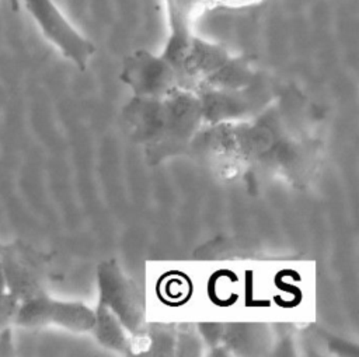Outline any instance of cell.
<instances>
[{
	"label": "cell",
	"instance_id": "6da1fadb",
	"mask_svg": "<svg viewBox=\"0 0 359 357\" xmlns=\"http://www.w3.org/2000/svg\"><path fill=\"white\" fill-rule=\"evenodd\" d=\"M122 116L130 137L151 162L180 154L205 123L201 98L188 88L158 97L133 95Z\"/></svg>",
	"mask_w": 359,
	"mask_h": 357
},
{
	"label": "cell",
	"instance_id": "7a4b0ae2",
	"mask_svg": "<svg viewBox=\"0 0 359 357\" xmlns=\"http://www.w3.org/2000/svg\"><path fill=\"white\" fill-rule=\"evenodd\" d=\"M178 69L182 87L194 91L198 88L238 90L258 81L248 56H233L223 46L196 35Z\"/></svg>",
	"mask_w": 359,
	"mask_h": 357
},
{
	"label": "cell",
	"instance_id": "3957f363",
	"mask_svg": "<svg viewBox=\"0 0 359 357\" xmlns=\"http://www.w3.org/2000/svg\"><path fill=\"white\" fill-rule=\"evenodd\" d=\"M97 280L100 291L98 302L116 315L133 340H147V326L139 293L135 284L122 272L118 262L108 259L100 263Z\"/></svg>",
	"mask_w": 359,
	"mask_h": 357
},
{
	"label": "cell",
	"instance_id": "277c9868",
	"mask_svg": "<svg viewBox=\"0 0 359 357\" xmlns=\"http://www.w3.org/2000/svg\"><path fill=\"white\" fill-rule=\"evenodd\" d=\"M95 311L79 301H63L45 291L22 300L15 309L14 326L43 328L60 326L73 332H91Z\"/></svg>",
	"mask_w": 359,
	"mask_h": 357
},
{
	"label": "cell",
	"instance_id": "5b68a950",
	"mask_svg": "<svg viewBox=\"0 0 359 357\" xmlns=\"http://www.w3.org/2000/svg\"><path fill=\"white\" fill-rule=\"evenodd\" d=\"M41 34L79 70H86L95 45L83 36L65 17L53 0H22Z\"/></svg>",
	"mask_w": 359,
	"mask_h": 357
},
{
	"label": "cell",
	"instance_id": "8992f818",
	"mask_svg": "<svg viewBox=\"0 0 359 357\" xmlns=\"http://www.w3.org/2000/svg\"><path fill=\"white\" fill-rule=\"evenodd\" d=\"M119 78L136 97H158L184 88L178 69L161 53L146 49H137L123 59Z\"/></svg>",
	"mask_w": 359,
	"mask_h": 357
},
{
	"label": "cell",
	"instance_id": "52a82bcc",
	"mask_svg": "<svg viewBox=\"0 0 359 357\" xmlns=\"http://www.w3.org/2000/svg\"><path fill=\"white\" fill-rule=\"evenodd\" d=\"M163 3L167 17L168 35L161 55L178 69L195 35L192 32V17L198 0H163Z\"/></svg>",
	"mask_w": 359,
	"mask_h": 357
},
{
	"label": "cell",
	"instance_id": "ba28073f",
	"mask_svg": "<svg viewBox=\"0 0 359 357\" xmlns=\"http://www.w3.org/2000/svg\"><path fill=\"white\" fill-rule=\"evenodd\" d=\"M94 311L95 319L91 332L95 336L97 342L101 346L118 351L121 354H135V340L126 330V328L122 325V322L116 318V315L100 302Z\"/></svg>",
	"mask_w": 359,
	"mask_h": 357
},
{
	"label": "cell",
	"instance_id": "9c48e42d",
	"mask_svg": "<svg viewBox=\"0 0 359 357\" xmlns=\"http://www.w3.org/2000/svg\"><path fill=\"white\" fill-rule=\"evenodd\" d=\"M20 3H21V0H7L8 7H10L11 11H14V13H17V11L20 10Z\"/></svg>",
	"mask_w": 359,
	"mask_h": 357
}]
</instances>
